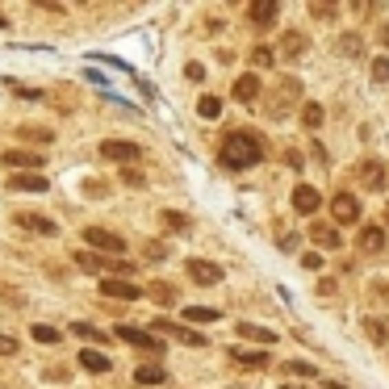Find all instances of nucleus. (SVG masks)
Wrapping results in <instances>:
<instances>
[{"instance_id": "nucleus-1", "label": "nucleus", "mask_w": 389, "mask_h": 389, "mask_svg": "<svg viewBox=\"0 0 389 389\" xmlns=\"http://www.w3.org/2000/svg\"><path fill=\"white\" fill-rule=\"evenodd\" d=\"M218 163L231 172H243V168H255V163H264V143L247 130H231L227 138H222V151H218Z\"/></svg>"}, {"instance_id": "nucleus-2", "label": "nucleus", "mask_w": 389, "mask_h": 389, "mask_svg": "<svg viewBox=\"0 0 389 389\" xmlns=\"http://www.w3.org/2000/svg\"><path fill=\"white\" fill-rule=\"evenodd\" d=\"M101 159H109V163H138L143 159V147L138 143H126V138H105L101 143Z\"/></svg>"}, {"instance_id": "nucleus-3", "label": "nucleus", "mask_w": 389, "mask_h": 389, "mask_svg": "<svg viewBox=\"0 0 389 389\" xmlns=\"http://www.w3.org/2000/svg\"><path fill=\"white\" fill-rule=\"evenodd\" d=\"M297 92H302V84H297L293 76H285L281 84H276V101L268 105V114H272V118H285L289 109H293V101H297Z\"/></svg>"}, {"instance_id": "nucleus-4", "label": "nucleus", "mask_w": 389, "mask_h": 389, "mask_svg": "<svg viewBox=\"0 0 389 389\" xmlns=\"http://www.w3.org/2000/svg\"><path fill=\"white\" fill-rule=\"evenodd\" d=\"M84 239H88V247L109 251V255H122V251H126V239H122V235H114V231H105V227H88V231H84Z\"/></svg>"}, {"instance_id": "nucleus-5", "label": "nucleus", "mask_w": 389, "mask_h": 389, "mask_svg": "<svg viewBox=\"0 0 389 389\" xmlns=\"http://www.w3.org/2000/svg\"><path fill=\"white\" fill-rule=\"evenodd\" d=\"M356 176H360V185H364V189H372V193H381V189L389 185L385 163H381V159H360V163H356Z\"/></svg>"}, {"instance_id": "nucleus-6", "label": "nucleus", "mask_w": 389, "mask_h": 389, "mask_svg": "<svg viewBox=\"0 0 389 389\" xmlns=\"http://www.w3.org/2000/svg\"><path fill=\"white\" fill-rule=\"evenodd\" d=\"M13 222H17L21 231H30V235H46V239L59 235V222H54V218H42V213H30V209H25V213H17Z\"/></svg>"}, {"instance_id": "nucleus-7", "label": "nucleus", "mask_w": 389, "mask_h": 389, "mask_svg": "<svg viewBox=\"0 0 389 389\" xmlns=\"http://www.w3.org/2000/svg\"><path fill=\"white\" fill-rule=\"evenodd\" d=\"M276 17H281V5H276V0H251V5H247V21L255 30H268Z\"/></svg>"}, {"instance_id": "nucleus-8", "label": "nucleus", "mask_w": 389, "mask_h": 389, "mask_svg": "<svg viewBox=\"0 0 389 389\" xmlns=\"http://www.w3.org/2000/svg\"><path fill=\"white\" fill-rule=\"evenodd\" d=\"M114 335H118V339H126V344H134V348H143V352H151V356H159V352H163V344L151 335V330H138V326H118Z\"/></svg>"}, {"instance_id": "nucleus-9", "label": "nucleus", "mask_w": 389, "mask_h": 389, "mask_svg": "<svg viewBox=\"0 0 389 389\" xmlns=\"http://www.w3.org/2000/svg\"><path fill=\"white\" fill-rule=\"evenodd\" d=\"M101 293H105V297H118V302H138V297H147V289H138L134 281H114V276H105V281H101Z\"/></svg>"}, {"instance_id": "nucleus-10", "label": "nucleus", "mask_w": 389, "mask_h": 389, "mask_svg": "<svg viewBox=\"0 0 389 389\" xmlns=\"http://www.w3.org/2000/svg\"><path fill=\"white\" fill-rule=\"evenodd\" d=\"M151 330H168L172 339H180V344H189V348H205V344H209L201 330H193V326H176V322H163V318L151 322Z\"/></svg>"}, {"instance_id": "nucleus-11", "label": "nucleus", "mask_w": 389, "mask_h": 389, "mask_svg": "<svg viewBox=\"0 0 389 389\" xmlns=\"http://www.w3.org/2000/svg\"><path fill=\"white\" fill-rule=\"evenodd\" d=\"M0 163H9V172H34V168H42V155L38 151H5Z\"/></svg>"}, {"instance_id": "nucleus-12", "label": "nucleus", "mask_w": 389, "mask_h": 389, "mask_svg": "<svg viewBox=\"0 0 389 389\" xmlns=\"http://www.w3.org/2000/svg\"><path fill=\"white\" fill-rule=\"evenodd\" d=\"M330 213H335V222H360V201L352 193H335L330 197Z\"/></svg>"}, {"instance_id": "nucleus-13", "label": "nucleus", "mask_w": 389, "mask_h": 389, "mask_svg": "<svg viewBox=\"0 0 389 389\" xmlns=\"http://www.w3.org/2000/svg\"><path fill=\"white\" fill-rule=\"evenodd\" d=\"M9 189L13 193H46V176L42 172H9Z\"/></svg>"}, {"instance_id": "nucleus-14", "label": "nucleus", "mask_w": 389, "mask_h": 389, "mask_svg": "<svg viewBox=\"0 0 389 389\" xmlns=\"http://www.w3.org/2000/svg\"><path fill=\"white\" fill-rule=\"evenodd\" d=\"M185 268H189V276H193L197 285H218V281H222V268L209 264V260H189Z\"/></svg>"}, {"instance_id": "nucleus-15", "label": "nucleus", "mask_w": 389, "mask_h": 389, "mask_svg": "<svg viewBox=\"0 0 389 389\" xmlns=\"http://www.w3.org/2000/svg\"><path fill=\"white\" fill-rule=\"evenodd\" d=\"M318 205H322V193H318L314 185H297V189H293V209H297V213H314Z\"/></svg>"}, {"instance_id": "nucleus-16", "label": "nucleus", "mask_w": 389, "mask_h": 389, "mask_svg": "<svg viewBox=\"0 0 389 389\" xmlns=\"http://www.w3.org/2000/svg\"><path fill=\"white\" fill-rule=\"evenodd\" d=\"M84 372H109L114 368V360H109L105 352H96V348H80V360H76Z\"/></svg>"}, {"instance_id": "nucleus-17", "label": "nucleus", "mask_w": 389, "mask_h": 389, "mask_svg": "<svg viewBox=\"0 0 389 389\" xmlns=\"http://www.w3.org/2000/svg\"><path fill=\"white\" fill-rule=\"evenodd\" d=\"M231 360H235L239 368H247V372H260V368L268 364V352H251V348H231Z\"/></svg>"}, {"instance_id": "nucleus-18", "label": "nucleus", "mask_w": 389, "mask_h": 389, "mask_svg": "<svg viewBox=\"0 0 389 389\" xmlns=\"http://www.w3.org/2000/svg\"><path fill=\"white\" fill-rule=\"evenodd\" d=\"M360 251H364V255H381V251H385V231H381V222L360 231Z\"/></svg>"}, {"instance_id": "nucleus-19", "label": "nucleus", "mask_w": 389, "mask_h": 389, "mask_svg": "<svg viewBox=\"0 0 389 389\" xmlns=\"http://www.w3.org/2000/svg\"><path fill=\"white\" fill-rule=\"evenodd\" d=\"M147 297H151L155 306H176V302H180L176 285H168V281H151V285H147Z\"/></svg>"}, {"instance_id": "nucleus-20", "label": "nucleus", "mask_w": 389, "mask_h": 389, "mask_svg": "<svg viewBox=\"0 0 389 389\" xmlns=\"http://www.w3.org/2000/svg\"><path fill=\"white\" fill-rule=\"evenodd\" d=\"M310 235H314V243H318V247H326V251H335V247L344 243V239H339V231L330 227V222H314V231H310Z\"/></svg>"}, {"instance_id": "nucleus-21", "label": "nucleus", "mask_w": 389, "mask_h": 389, "mask_svg": "<svg viewBox=\"0 0 389 389\" xmlns=\"http://www.w3.org/2000/svg\"><path fill=\"white\" fill-rule=\"evenodd\" d=\"M310 46V38L302 34V30H289L285 38H281V54H285V59H297V54Z\"/></svg>"}, {"instance_id": "nucleus-22", "label": "nucleus", "mask_w": 389, "mask_h": 389, "mask_svg": "<svg viewBox=\"0 0 389 389\" xmlns=\"http://www.w3.org/2000/svg\"><path fill=\"white\" fill-rule=\"evenodd\" d=\"M255 96H260V76H239V80H235V101L251 105Z\"/></svg>"}, {"instance_id": "nucleus-23", "label": "nucleus", "mask_w": 389, "mask_h": 389, "mask_svg": "<svg viewBox=\"0 0 389 389\" xmlns=\"http://www.w3.org/2000/svg\"><path fill=\"white\" fill-rule=\"evenodd\" d=\"M239 335L243 339H255V344H276V330H268V326H251V322H239Z\"/></svg>"}, {"instance_id": "nucleus-24", "label": "nucleus", "mask_w": 389, "mask_h": 389, "mask_svg": "<svg viewBox=\"0 0 389 389\" xmlns=\"http://www.w3.org/2000/svg\"><path fill=\"white\" fill-rule=\"evenodd\" d=\"M134 381L138 385H163V381H168V372H163L159 364H138L134 368Z\"/></svg>"}, {"instance_id": "nucleus-25", "label": "nucleus", "mask_w": 389, "mask_h": 389, "mask_svg": "<svg viewBox=\"0 0 389 389\" xmlns=\"http://www.w3.org/2000/svg\"><path fill=\"white\" fill-rule=\"evenodd\" d=\"M180 314H185V322H218L222 318V310H213V306H185Z\"/></svg>"}, {"instance_id": "nucleus-26", "label": "nucleus", "mask_w": 389, "mask_h": 389, "mask_svg": "<svg viewBox=\"0 0 389 389\" xmlns=\"http://www.w3.org/2000/svg\"><path fill=\"white\" fill-rule=\"evenodd\" d=\"M76 264H80V272H109V264H114V260H101L92 251H76Z\"/></svg>"}, {"instance_id": "nucleus-27", "label": "nucleus", "mask_w": 389, "mask_h": 389, "mask_svg": "<svg viewBox=\"0 0 389 389\" xmlns=\"http://www.w3.org/2000/svg\"><path fill=\"white\" fill-rule=\"evenodd\" d=\"M322 118H326V114H322V105H318V101H306V105H302V126H306V130H318Z\"/></svg>"}, {"instance_id": "nucleus-28", "label": "nucleus", "mask_w": 389, "mask_h": 389, "mask_svg": "<svg viewBox=\"0 0 389 389\" xmlns=\"http://www.w3.org/2000/svg\"><path fill=\"white\" fill-rule=\"evenodd\" d=\"M163 227L176 231V235H185V231L193 227V218H189V213H176V209H163Z\"/></svg>"}, {"instance_id": "nucleus-29", "label": "nucleus", "mask_w": 389, "mask_h": 389, "mask_svg": "<svg viewBox=\"0 0 389 389\" xmlns=\"http://www.w3.org/2000/svg\"><path fill=\"white\" fill-rule=\"evenodd\" d=\"M364 335H368L372 344H385V339H389V326H385L381 318H364Z\"/></svg>"}, {"instance_id": "nucleus-30", "label": "nucleus", "mask_w": 389, "mask_h": 389, "mask_svg": "<svg viewBox=\"0 0 389 389\" xmlns=\"http://www.w3.org/2000/svg\"><path fill=\"white\" fill-rule=\"evenodd\" d=\"M17 134H21L25 143H50V138H54V130H46V126H21Z\"/></svg>"}, {"instance_id": "nucleus-31", "label": "nucleus", "mask_w": 389, "mask_h": 389, "mask_svg": "<svg viewBox=\"0 0 389 389\" xmlns=\"http://www.w3.org/2000/svg\"><path fill=\"white\" fill-rule=\"evenodd\" d=\"M30 330H34L38 344H59V339H63V330H54V326H46V322H38V326H30Z\"/></svg>"}, {"instance_id": "nucleus-32", "label": "nucleus", "mask_w": 389, "mask_h": 389, "mask_svg": "<svg viewBox=\"0 0 389 389\" xmlns=\"http://www.w3.org/2000/svg\"><path fill=\"white\" fill-rule=\"evenodd\" d=\"M339 54H352V59H360V54H364V42H360L356 34H344V38H339Z\"/></svg>"}, {"instance_id": "nucleus-33", "label": "nucleus", "mask_w": 389, "mask_h": 389, "mask_svg": "<svg viewBox=\"0 0 389 389\" xmlns=\"http://www.w3.org/2000/svg\"><path fill=\"white\" fill-rule=\"evenodd\" d=\"M368 72H372V80H377V84H389V54H377Z\"/></svg>"}, {"instance_id": "nucleus-34", "label": "nucleus", "mask_w": 389, "mask_h": 389, "mask_svg": "<svg viewBox=\"0 0 389 389\" xmlns=\"http://www.w3.org/2000/svg\"><path fill=\"white\" fill-rule=\"evenodd\" d=\"M72 330H76L80 339H88V344H105V330H96V326H88V322H76Z\"/></svg>"}, {"instance_id": "nucleus-35", "label": "nucleus", "mask_w": 389, "mask_h": 389, "mask_svg": "<svg viewBox=\"0 0 389 389\" xmlns=\"http://www.w3.org/2000/svg\"><path fill=\"white\" fill-rule=\"evenodd\" d=\"M197 114H201V118H218V114H222V101H218V96H201Z\"/></svg>"}, {"instance_id": "nucleus-36", "label": "nucleus", "mask_w": 389, "mask_h": 389, "mask_svg": "<svg viewBox=\"0 0 389 389\" xmlns=\"http://www.w3.org/2000/svg\"><path fill=\"white\" fill-rule=\"evenodd\" d=\"M310 13H314L318 21H335V17H339V5H310Z\"/></svg>"}, {"instance_id": "nucleus-37", "label": "nucleus", "mask_w": 389, "mask_h": 389, "mask_svg": "<svg viewBox=\"0 0 389 389\" xmlns=\"http://www.w3.org/2000/svg\"><path fill=\"white\" fill-rule=\"evenodd\" d=\"M272 59H276V54H272L268 46H255V50H251V63H255V67H272Z\"/></svg>"}, {"instance_id": "nucleus-38", "label": "nucleus", "mask_w": 389, "mask_h": 389, "mask_svg": "<svg viewBox=\"0 0 389 389\" xmlns=\"http://www.w3.org/2000/svg\"><path fill=\"white\" fill-rule=\"evenodd\" d=\"M285 163H289L293 172H302V168H306V155H302L297 147H289V151H285Z\"/></svg>"}, {"instance_id": "nucleus-39", "label": "nucleus", "mask_w": 389, "mask_h": 389, "mask_svg": "<svg viewBox=\"0 0 389 389\" xmlns=\"http://www.w3.org/2000/svg\"><path fill=\"white\" fill-rule=\"evenodd\" d=\"M163 255H168V243L151 239V243H147V260H163Z\"/></svg>"}, {"instance_id": "nucleus-40", "label": "nucleus", "mask_w": 389, "mask_h": 389, "mask_svg": "<svg viewBox=\"0 0 389 389\" xmlns=\"http://www.w3.org/2000/svg\"><path fill=\"white\" fill-rule=\"evenodd\" d=\"M84 193H88V197H105L109 185H105V180H84Z\"/></svg>"}, {"instance_id": "nucleus-41", "label": "nucleus", "mask_w": 389, "mask_h": 389, "mask_svg": "<svg viewBox=\"0 0 389 389\" xmlns=\"http://www.w3.org/2000/svg\"><path fill=\"white\" fill-rule=\"evenodd\" d=\"M302 268H306V272H318V268H322V255H318V251H306V255H302Z\"/></svg>"}, {"instance_id": "nucleus-42", "label": "nucleus", "mask_w": 389, "mask_h": 389, "mask_svg": "<svg viewBox=\"0 0 389 389\" xmlns=\"http://www.w3.org/2000/svg\"><path fill=\"white\" fill-rule=\"evenodd\" d=\"M185 76H189L193 84H201V80H205V67H201V63H189V67H185Z\"/></svg>"}, {"instance_id": "nucleus-43", "label": "nucleus", "mask_w": 389, "mask_h": 389, "mask_svg": "<svg viewBox=\"0 0 389 389\" xmlns=\"http://www.w3.org/2000/svg\"><path fill=\"white\" fill-rule=\"evenodd\" d=\"M289 372H297V377H314V364H306V360H293V364H289Z\"/></svg>"}, {"instance_id": "nucleus-44", "label": "nucleus", "mask_w": 389, "mask_h": 389, "mask_svg": "<svg viewBox=\"0 0 389 389\" xmlns=\"http://www.w3.org/2000/svg\"><path fill=\"white\" fill-rule=\"evenodd\" d=\"M0 356H17V339H9V335H0Z\"/></svg>"}, {"instance_id": "nucleus-45", "label": "nucleus", "mask_w": 389, "mask_h": 389, "mask_svg": "<svg viewBox=\"0 0 389 389\" xmlns=\"http://www.w3.org/2000/svg\"><path fill=\"white\" fill-rule=\"evenodd\" d=\"M297 243H302L297 235H285V239H281V251H297Z\"/></svg>"}, {"instance_id": "nucleus-46", "label": "nucleus", "mask_w": 389, "mask_h": 389, "mask_svg": "<svg viewBox=\"0 0 389 389\" xmlns=\"http://www.w3.org/2000/svg\"><path fill=\"white\" fill-rule=\"evenodd\" d=\"M381 42H385V46H389V25H381Z\"/></svg>"}, {"instance_id": "nucleus-47", "label": "nucleus", "mask_w": 389, "mask_h": 389, "mask_svg": "<svg viewBox=\"0 0 389 389\" xmlns=\"http://www.w3.org/2000/svg\"><path fill=\"white\" fill-rule=\"evenodd\" d=\"M0 30H9V17H5V13H0Z\"/></svg>"}, {"instance_id": "nucleus-48", "label": "nucleus", "mask_w": 389, "mask_h": 389, "mask_svg": "<svg viewBox=\"0 0 389 389\" xmlns=\"http://www.w3.org/2000/svg\"><path fill=\"white\" fill-rule=\"evenodd\" d=\"M281 389H306V385H281Z\"/></svg>"}, {"instance_id": "nucleus-49", "label": "nucleus", "mask_w": 389, "mask_h": 389, "mask_svg": "<svg viewBox=\"0 0 389 389\" xmlns=\"http://www.w3.org/2000/svg\"><path fill=\"white\" fill-rule=\"evenodd\" d=\"M385 231H389V209H385Z\"/></svg>"}]
</instances>
